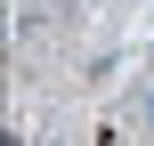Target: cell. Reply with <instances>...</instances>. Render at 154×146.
I'll return each mask as SVG.
<instances>
[{
	"label": "cell",
	"instance_id": "1",
	"mask_svg": "<svg viewBox=\"0 0 154 146\" xmlns=\"http://www.w3.org/2000/svg\"><path fill=\"white\" fill-rule=\"evenodd\" d=\"M130 122H138V130H146V138H154V81H146V89H138V98H130Z\"/></svg>",
	"mask_w": 154,
	"mask_h": 146
}]
</instances>
